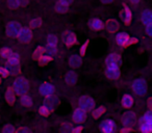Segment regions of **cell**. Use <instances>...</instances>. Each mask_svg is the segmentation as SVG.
I'll use <instances>...</instances> for the list:
<instances>
[{
  "label": "cell",
  "instance_id": "f1b7e54d",
  "mask_svg": "<svg viewBox=\"0 0 152 133\" xmlns=\"http://www.w3.org/2000/svg\"><path fill=\"white\" fill-rule=\"evenodd\" d=\"M52 60V57H51V55H49V54H47V55H43L41 58H39L38 59V61H39V63H40V65H48L50 61Z\"/></svg>",
  "mask_w": 152,
  "mask_h": 133
},
{
  "label": "cell",
  "instance_id": "4fadbf2b",
  "mask_svg": "<svg viewBox=\"0 0 152 133\" xmlns=\"http://www.w3.org/2000/svg\"><path fill=\"white\" fill-rule=\"evenodd\" d=\"M69 65L74 69L79 68L83 65V58L79 54H72L69 58Z\"/></svg>",
  "mask_w": 152,
  "mask_h": 133
},
{
  "label": "cell",
  "instance_id": "52a82bcc",
  "mask_svg": "<svg viewBox=\"0 0 152 133\" xmlns=\"http://www.w3.org/2000/svg\"><path fill=\"white\" fill-rule=\"evenodd\" d=\"M105 74L108 79L116 80L120 77V67L116 65H106Z\"/></svg>",
  "mask_w": 152,
  "mask_h": 133
},
{
  "label": "cell",
  "instance_id": "836d02e7",
  "mask_svg": "<svg viewBox=\"0 0 152 133\" xmlns=\"http://www.w3.org/2000/svg\"><path fill=\"white\" fill-rule=\"evenodd\" d=\"M42 24H43V20L41 19V18H36V19L30 21L29 26L31 28H39V27H41Z\"/></svg>",
  "mask_w": 152,
  "mask_h": 133
},
{
  "label": "cell",
  "instance_id": "e575fe53",
  "mask_svg": "<svg viewBox=\"0 0 152 133\" xmlns=\"http://www.w3.org/2000/svg\"><path fill=\"white\" fill-rule=\"evenodd\" d=\"M148 123V124H152V112L150 110H148L145 114L143 116V118H141V123Z\"/></svg>",
  "mask_w": 152,
  "mask_h": 133
},
{
  "label": "cell",
  "instance_id": "bcb514c9",
  "mask_svg": "<svg viewBox=\"0 0 152 133\" xmlns=\"http://www.w3.org/2000/svg\"><path fill=\"white\" fill-rule=\"evenodd\" d=\"M28 131H29V130H28V129L27 128H25V127H20V128L19 129H18V132H19V133H21V132H28Z\"/></svg>",
  "mask_w": 152,
  "mask_h": 133
},
{
  "label": "cell",
  "instance_id": "8992f818",
  "mask_svg": "<svg viewBox=\"0 0 152 133\" xmlns=\"http://www.w3.org/2000/svg\"><path fill=\"white\" fill-rule=\"evenodd\" d=\"M20 29H21V25H20L19 22L11 21V22H9L7 25L5 34H7L9 38H16Z\"/></svg>",
  "mask_w": 152,
  "mask_h": 133
},
{
  "label": "cell",
  "instance_id": "d590c367",
  "mask_svg": "<svg viewBox=\"0 0 152 133\" xmlns=\"http://www.w3.org/2000/svg\"><path fill=\"white\" fill-rule=\"evenodd\" d=\"M89 44H90V41L87 40V41H86V43H83V44L81 45L80 51H79V55H80L81 57L85 56L86 53H87V49H88V46H89Z\"/></svg>",
  "mask_w": 152,
  "mask_h": 133
},
{
  "label": "cell",
  "instance_id": "f6af8a7d",
  "mask_svg": "<svg viewBox=\"0 0 152 133\" xmlns=\"http://www.w3.org/2000/svg\"><path fill=\"white\" fill-rule=\"evenodd\" d=\"M29 0H19V4L20 7H25L26 4H28Z\"/></svg>",
  "mask_w": 152,
  "mask_h": 133
},
{
  "label": "cell",
  "instance_id": "681fc988",
  "mask_svg": "<svg viewBox=\"0 0 152 133\" xmlns=\"http://www.w3.org/2000/svg\"><path fill=\"white\" fill-rule=\"evenodd\" d=\"M148 107H149V109H151V98L148 99Z\"/></svg>",
  "mask_w": 152,
  "mask_h": 133
},
{
  "label": "cell",
  "instance_id": "b9f144b4",
  "mask_svg": "<svg viewBox=\"0 0 152 133\" xmlns=\"http://www.w3.org/2000/svg\"><path fill=\"white\" fill-rule=\"evenodd\" d=\"M71 131L73 133H81L83 131V126H76L71 128Z\"/></svg>",
  "mask_w": 152,
  "mask_h": 133
},
{
  "label": "cell",
  "instance_id": "1f68e13d",
  "mask_svg": "<svg viewBox=\"0 0 152 133\" xmlns=\"http://www.w3.org/2000/svg\"><path fill=\"white\" fill-rule=\"evenodd\" d=\"M12 49L7 48V47H4V48H1L0 49V55H1V57H3V58L7 59L10 57V55L12 54Z\"/></svg>",
  "mask_w": 152,
  "mask_h": 133
},
{
  "label": "cell",
  "instance_id": "484cf974",
  "mask_svg": "<svg viewBox=\"0 0 152 133\" xmlns=\"http://www.w3.org/2000/svg\"><path fill=\"white\" fill-rule=\"evenodd\" d=\"M45 54V48L42 46H39L36 48V50L34 51V53H32V56H34V59H37L38 60L39 58H41V57L43 56V55Z\"/></svg>",
  "mask_w": 152,
  "mask_h": 133
},
{
  "label": "cell",
  "instance_id": "4dcf8cb0",
  "mask_svg": "<svg viewBox=\"0 0 152 133\" xmlns=\"http://www.w3.org/2000/svg\"><path fill=\"white\" fill-rule=\"evenodd\" d=\"M45 52H47V54L49 55H54L55 53L57 52V48L56 46H54V45H50V44H47L46 48H45Z\"/></svg>",
  "mask_w": 152,
  "mask_h": 133
},
{
  "label": "cell",
  "instance_id": "60d3db41",
  "mask_svg": "<svg viewBox=\"0 0 152 133\" xmlns=\"http://www.w3.org/2000/svg\"><path fill=\"white\" fill-rule=\"evenodd\" d=\"M61 131H63V132H69V131H71V126H70V124L64 123V124L61 125Z\"/></svg>",
  "mask_w": 152,
  "mask_h": 133
},
{
  "label": "cell",
  "instance_id": "5b68a950",
  "mask_svg": "<svg viewBox=\"0 0 152 133\" xmlns=\"http://www.w3.org/2000/svg\"><path fill=\"white\" fill-rule=\"evenodd\" d=\"M78 104L79 107L83 108L86 111H89V110H92L93 108H95V101L90 96H81L78 100Z\"/></svg>",
  "mask_w": 152,
  "mask_h": 133
},
{
  "label": "cell",
  "instance_id": "3957f363",
  "mask_svg": "<svg viewBox=\"0 0 152 133\" xmlns=\"http://www.w3.org/2000/svg\"><path fill=\"white\" fill-rule=\"evenodd\" d=\"M131 87H132V91L134 92L137 96H144L147 93V89H148L147 82H146V80H144V79H142V78L137 79V80L133 81Z\"/></svg>",
  "mask_w": 152,
  "mask_h": 133
},
{
  "label": "cell",
  "instance_id": "f907efd6",
  "mask_svg": "<svg viewBox=\"0 0 152 133\" xmlns=\"http://www.w3.org/2000/svg\"><path fill=\"white\" fill-rule=\"evenodd\" d=\"M65 1H66V2H67V3H68V4H69V5L71 4L72 2H73V0H65Z\"/></svg>",
  "mask_w": 152,
  "mask_h": 133
},
{
  "label": "cell",
  "instance_id": "ac0fdd59",
  "mask_svg": "<svg viewBox=\"0 0 152 133\" xmlns=\"http://www.w3.org/2000/svg\"><path fill=\"white\" fill-rule=\"evenodd\" d=\"M16 100V94L14 92L13 87H7L5 92V101L9 105H13Z\"/></svg>",
  "mask_w": 152,
  "mask_h": 133
},
{
  "label": "cell",
  "instance_id": "44dd1931",
  "mask_svg": "<svg viewBox=\"0 0 152 133\" xmlns=\"http://www.w3.org/2000/svg\"><path fill=\"white\" fill-rule=\"evenodd\" d=\"M65 81H66V83H67V85H70V86L74 85L77 82V75H76V73L74 72V71H71V72L67 73V75H66V77H65Z\"/></svg>",
  "mask_w": 152,
  "mask_h": 133
},
{
  "label": "cell",
  "instance_id": "f35d334b",
  "mask_svg": "<svg viewBox=\"0 0 152 133\" xmlns=\"http://www.w3.org/2000/svg\"><path fill=\"white\" fill-rule=\"evenodd\" d=\"M7 5L11 7L12 9H16L20 7L19 0H7Z\"/></svg>",
  "mask_w": 152,
  "mask_h": 133
},
{
  "label": "cell",
  "instance_id": "d6986e66",
  "mask_svg": "<svg viewBox=\"0 0 152 133\" xmlns=\"http://www.w3.org/2000/svg\"><path fill=\"white\" fill-rule=\"evenodd\" d=\"M68 7H69V4L66 2L65 0H58L54 5V9L59 14H64L68 11Z\"/></svg>",
  "mask_w": 152,
  "mask_h": 133
},
{
  "label": "cell",
  "instance_id": "603a6c76",
  "mask_svg": "<svg viewBox=\"0 0 152 133\" xmlns=\"http://www.w3.org/2000/svg\"><path fill=\"white\" fill-rule=\"evenodd\" d=\"M133 105V98L130 95H124L122 97V106L124 108H130Z\"/></svg>",
  "mask_w": 152,
  "mask_h": 133
},
{
  "label": "cell",
  "instance_id": "816d5d0a",
  "mask_svg": "<svg viewBox=\"0 0 152 133\" xmlns=\"http://www.w3.org/2000/svg\"><path fill=\"white\" fill-rule=\"evenodd\" d=\"M0 83H1V77H0Z\"/></svg>",
  "mask_w": 152,
  "mask_h": 133
},
{
  "label": "cell",
  "instance_id": "6da1fadb",
  "mask_svg": "<svg viewBox=\"0 0 152 133\" xmlns=\"http://www.w3.org/2000/svg\"><path fill=\"white\" fill-rule=\"evenodd\" d=\"M28 89H29V83L24 77H18L15 81H14L13 89L15 92L16 95L22 96L24 94L27 93Z\"/></svg>",
  "mask_w": 152,
  "mask_h": 133
},
{
  "label": "cell",
  "instance_id": "f546056e",
  "mask_svg": "<svg viewBox=\"0 0 152 133\" xmlns=\"http://www.w3.org/2000/svg\"><path fill=\"white\" fill-rule=\"evenodd\" d=\"M140 130H141V132H144V133H150L152 131V124L142 122L141 126H140Z\"/></svg>",
  "mask_w": 152,
  "mask_h": 133
},
{
  "label": "cell",
  "instance_id": "2e32d148",
  "mask_svg": "<svg viewBox=\"0 0 152 133\" xmlns=\"http://www.w3.org/2000/svg\"><path fill=\"white\" fill-rule=\"evenodd\" d=\"M105 63L106 65H119L120 67L121 63H122V60H121V57L119 56L118 54L116 53H112L110 54L105 59Z\"/></svg>",
  "mask_w": 152,
  "mask_h": 133
},
{
  "label": "cell",
  "instance_id": "d6a6232c",
  "mask_svg": "<svg viewBox=\"0 0 152 133\" xmlns=\"http://www.w3.org/2000/svg\"><path fill=\"white\" fill-rule=\"evenodd\" d=\"M57 42H58V40H57V36H55V34L49 33L48 36H47V44L54 45V46H56Z\"/></svg>",
  "mask_w": 152,
  "mask_h": 133
},
{
  "label": "cell",
  "instance_id": "7c38bea8",
  "mask_svg": "<svg viewBox=\"0 0 152 133\" xmlns=\"http://www.w3.org/2000/svg\"><path fill=\"white\" fill-rule=\"evenodd\" d=\"M46 98H47V99H46V101H45L44 105L46 106V107L48 108L50 111H52V110L59 104L58 98H57L56 96H54V95H51V96L46 97Z\"/></svg>",
  "mask_w": 152,
  "mask_h": 133
},
{
  "label": "cell",
  "instance_id": "e0dca14e",
  "mask_svg": "<svg viewBox=\"0 0 152 133\" xmlns=\"http://www.w3.org/2000/svg\"><path fill=\"white\" fill-rule=\"evenodd\" d=\"M89 26L92 30H95V31H98V30H101L104 28V23L101 21L100 19H97V18H94V19L90 20L89 22Z\"/></svg>",
  "mask_w": 152,
  "mask_h": 133
},
{
  "label": "cell",
  "instance_id": "ab89813d",
  "mask_svg": "<svg viewBox=\"0 0 152 133\" xmlns=\"http://www.w3.org/2000/svg\"><path fill=\"white\" fill-rule=\"evenodd\" d=\"M9 75H10V72L7 67H0V77L7 78V77H9Z\"/></svg>",
  "mask_w": 152,
  "mask_h": 133
},
{
  "label": "cell",
  "instance_id": "8d00e7d4",
  "mask_svg": "<svg viewBox=\"0 0 152 133\" xmlns=\"http://www.w3.org/2000/svg\"><path fill=\"white\" fill-rule=\"evenodd\" d=\"M2 132L3 133H14V132H16V129H15V127H14L13 125L7 124L2 128Z\"/></svg>",
  "mask_w": 152,
  "mask_h": 133
},
{
  "label": "cell",
  "instance_id": "cb8c5ba5",
  "mask_svg": "<svg viewBox=\"0 0 152 133\" xmlns=\"http://www.w3.org/2000/svg\"><path fill=\"white\" fill-rule=\"evenodd\" d=\"M21 104L25 107H31L32 106V100L31 97L29 95H27V93L24 94V95L21 96V100H20Z\"/></svg>",
  "mask_w": 152,
  "mask_h": 133
},
{
  "label": "cell",
  "instance_id": "83f0119b",
  "mask_svg": "<svg viewBox=\"0 0 152 133\" xmlns=\"http://www.w3.org/2000/svg\"><path fill=\"white\" fill-rule=\"evenodd\" d=\"M7 70L10 74L12 75H18L20 73V67L19 65H7Z\"/></svg>",
  "mask_w": 152,
  "mask_h": 133
},
{
  "label": "cell",
  "instance_id": "4316f807",
  "mask_svg": "<svg viewBox=\"0 0 152 133\" xmlns=\"http://www.w3.org/2000/svg\"><path fill=\"white\" fill-rule=\"evenodd\" d=\"M106 111V108L104 106H99L93 111V118H99L100 116H102L104 114V112Z\"/></svg>",
  "mask_w": 152,
  "mask_h": 133
},
{
  "label": "cell",
  "instance_id": "30bf717a",
  "mask_svg": "<svg viewBox=\"0 0 152 133\" xmlns=\"http://www.w3.org/2000/svg\"><path fill=\"white\" fill-rule=\"evenodd\" d=\"M116 129V124L113 120H104L100 124V130L104 133H113Z\"/></svg>",
  "mask_w": 152,
  "mask_h": 133
},
{
  "label": "cell",
  "instance_id": "7bdbcfd3",
  "mask_svg": "<svg viewBox=\"0 0 152 133\" xmlns=\"http://www.w3.org/2000/svg\"><path fill=\"white\" fill-rule=\"evenodd\" d=\"M146 32L149 36H152V25L149 24V25H146Z\"/></svg>",
  "mask_w": 152,
  "mask_h": 133
},
{
  "label": "cell",
  "instance_id": "d4e9b609",
  "mask_svg": "<svg viewBox=\"0 0 152 133\" xmlns=\"http://www.w3.org/2000/svg\"><path fill=\"white\" fill-rule=\"evenodd\" d=\"M19 63H20V55L18 53L12 52V54L7 58V65H19Z\"/></svg>",
  "mask_w": 152,
  "mask_h": 133
},
{
  "label": "cell",
  "instance_id": "9c48e42d",
  "mask_svg": "<svg viewBox=\"0 0 152 133\" xmlns=\"http://www.w3.org/2000/svg\"><path fill=\"white\" fill-rule=\"evenodd\" d=\"M39 92L43 97H49L54 94V86L49 82H43L39 87Z\"/></svg>",
  "mask_w": 152,
  "mask_h": 133
},
{
  "label": "cell",
  "instance_id": "8fae6325",
  "mask_svg": "<svg viewBox=\"0 0 152 133\" xmlns=\"http://www.w3.org/2000/svg\"><path fill=\"white\" fill-rule=\"evenodd\" d=\"M122 122L124 126H127V127L133 126V124H134V122H135V113L132 111L125 112L122 116Z\"/></svg>",
  "mask_w": 152,
  "mask_h": 133
},
{
  "label": "cell",
  "instance_id": "74e56055",
  "mask_svg": "<svg viewBox=\"0 0 152 133\" xmlns=\"http://www.w3.org/2000/svg\"><path fill=\"white\" fill-rule=\"evenodd\" d=\"M39 112H40L41 116H48L49 114H50L51 111L45 105H42V106H40V108H39Z\"/></svg>",
  "mask_w": 152,
  "mask_h": 133
},
{
  "label": "cell",
  "instance_id": "ffe728a7",
  "mask_svg": "<svg viewBox=\"0 0 152 133\" xmlns=\"http://www.w3.org/2000/svg\"><path fill=\"white\" fill-rule=\"evenodd\" d=\"M104 26H106V29L108 30L112 33H115V32L118 31L119 29V23L114 19H110L106 22V24H104Z\"/></svg>",
  "mask_w": 152,
  "mask_h": 133
},
{
  "label": "cell",
  "instance_id": "5bb4252c",
  "mask_svg": "<svg viewBox=\"0 0 152 133\" xmlns=\"http://www.w3.org/2000/svg\"><path fill=\"white\" fill-rule=\"evenodd\" d=\"M64 42H65L66 46L71 47L77 43V36H76V34L72 31L67 32V33L64 36Z\"/></svg>",
  "mask_w": 152,
  "mask_h": 133
},
{
  "label": "cell",
  "instance_id": "7a4b0ae2",
  "mask_svg": "<svg viewBox=\"0 0 152 133\" xmlns=\"http://www.w3.org/2000/svg\"><path fill=\"white\" fill-rule=\"evenodd\" d=\"M116 41L119 46L122 47V48H127V47L137 44V43L139 42L137 39L130 38V36H128V33H126V32H119V33H117Z\"/></svg>",
  "mask_w": 152,
  "mask_h": 133
},
{
  "label": "cell",
  "instance_id": "7402d4cb",
  "mask_svg": "<svg viewBox=\"0 0 152 133\" xmlns=\"http://www.w3.org/2000/svg\"><path fill=\"white\" fill-rule=\"evenodd\" d=\"M142 22L144 25H149L152 24V13L149 9H146L142 13Z\"/></svg>",
  "mask_w": 152,
  "mask_h": 133
},
{
  "label": "cell",
  "instance_id": "ba28073f",
  "mask_svg": "<svg viewBox=\"0 0 152 133\" xmlns=\"http://www.w3.org/2000/svg\"><path fill=\"white\" fill-rule=\"evenodd\" d=\"M87 118V111L83 110V108H76L73 111V114H72V120L75 124H81L83 123Z\"/></svg>",
  "mask_w": 152,
  "mask_h": 133
},
{
  "label": "cell",
  "instance_id": "9a60e30c",
  "mask_svg": "<svg viewBox=\"0 0 152 133\" xmlns=\"http://www.w3.org/2000/svg\"><path fill=\"white\" fill-rule=\"evenodd\" d=\"M121 17H122L123 21H124V23L126 24V25L130 24L131 19H132V13H131V9H129L128 7L124 5V7H123L122 13H121Z\"/></svg>",
  "mask_w": 152,
  "mask_h": 133
},
{
  "label": "cell",
  "instance_id": "277c9868",
  "mask_svg": "<svg viewBox=\"0 0 152 133\" xmlns=\"http://www.w3.org/2000/svg\"><path fill=\"white\" fill-rule=\"evenodd\" d=\"M16 38H18L19 42L22 43V44H27V43H29L32 39L31 29L28 27H21V29L19 30V32H18Z\"/></svg>",
  "mask_w": 152,
  "mask_h": 133
},
{
  "label": "cell",
  "instance_id": "7dc6e473",
  "mask_svg": "<svg viewBox=\"0 0 152 133\" xmlns=\"http://www.w3.org/2000/svg\"><path fill=\"white\" fill-rule=\"evenodd\" d=\"M113 1H114V0H101V2L104 3V4H110Z\"/></svg>",
  "mask_w": 152,
  "mask_h": 133
},
{
  "label": "cell",
  "instance_id": "ee69618b",
  "mask_svg": "<svg viewBox=\"0 0 152 133\" xmlns=\"http://www.w3.org/2000/svg\"><path fill=\"white\" fill-rule=\"evenodd\" d=\"M120 131H121V132H122V133H125V132H130V131H132V128H131V127H127V126H125L124 128H122Z\"/></svg>",
  "mask_w": 152,
  "mask_h": 133
},
{
  "label": "cell",
  "instance_id": "c3c4849f",
  "mask_svg": "<svg viewBox=\"0 0 152 133\" xmlns=\"http://www.w3.org/2000/svg\"><path fill=\"white\" fill-rule=\"evenodd\" d=\"M129 1H130L132 4H137V3H139L141 0H129Z\"/></svg>",
  "mask_w": 152,
  "mask_h": 133
}]
</instances>
